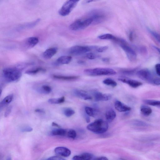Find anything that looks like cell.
I'll return each instance as SVG.
<instances>
[{
  "label": "cell",
  "mask_w": 160,
  "mask_h": 160,
  "mask_svg": "<svg viewBox=\"0 0 160 160\" xmlns=\"http://www.w3.org/2000/svg\"><path fill=\"white\" fill-rule=\"evenodd\" d=\"M87 129L96 134H102L107 131L108 128L107 122L104 120L98 119L89 124Z\"/></svg>",
  "instance_id": "1"
},
{
  "label": "cell",
  "mask_w": 160,
  "mask_h": 160,
  "mask_svg": "<svg viewBox=\"0 0 160 160\" xmlns=\"http://www.w3.org/2000/svg\"><path fill=\"white\" fill-rule=\"evenodd\" d=\"M22 75L21 70L17 67L7 68L2 70V75L8 82H15L18 80Z\"/></svg>",
  "instance_id": "2"
},
{
  "label": "cell",
  "mask_w": 160,
  "mask_h": 160,
  "mask_svg": "<svg viewBox=\"0 0 160 160\" xmlns=\"http://www.w3.org/2000/svg\"><path fill=\"white\" fill-rule=\"evenodd\" d=\"M84 72L86 74L91 76L112 75L117 73L112 68H104L87 69L84 70Z\"/></svg>",
  "instance_id": "3"
},
{
  "label": "cell",
  "mask_w": 160,
  "mask_h": 160,
  "mask_svg": "<svg viewBox=\"0 0 160 160\" xmlns=\"http://www.w3.org/2000/svg\"><path fill=\"white\" fill-rule=\"evenodd\" d=\"M78 2L79 1L77 0L67 1L59 10V14L62 16L68 15L77 6Z\"/></svg>",
  "instance_id": "4"
},
{
  "label": "cell",
  "mask_w": 160,
  "mask_h": 160,
  "mask_svg": "<svg viewBox=\"0 0 160 160\" xmlns=\"http://www.w3.org/2000/svg\"><path fill=\"white\" fill-rule=\"evenodd\" d=\"M91 48L88 46L76 45L69 49V53L72 55H78L86 53L91 50Z\"/></svg>",
  "instance_id": "5"
},
{
  "label": "cell",
  "mask_w": 160,
  "mask_h": 160,
  "mask_svg": "<svg viewBox=\"0 0 160 160\" xmlns=\"http://www.w3.org/2000/svg\"><path fill=\"white\" fill-rule=\"evenodd\" d=\"M137 77L144 81L152 83L154 78L150 71L148 69L144 68L141 69L137 72Z\"/></svg>",
  "instance_id": "6"
},
{
  "label": "cell",
  "mask_w": 160,
  "mask_h": 160,
  "mask_svg": "<svg viewBox=\"0 0 160 160\" xmlns=\"http://www.w3.org/2000/svg\"><path fill=\"white\" fill-rule=\"evenodd\" d=\"M121 48L124 51L128 59L131 61H134L137 58V54L135 51L127 43L120 44Z\"/></svg>",
  "instance_id": "7"
},
{
  "label": "cell",
  "mask_w": 160,
  "mask_h": 160,
  "mask_svg": "<svg viewBox=\"0 0 160 160\" xmlns=\"http://www.w3.org/2000/svg\"><path fill=\"white\" fill-rule=\"evenodd\" d=\"M92 12V14L90 18L92 19L93 22L96 24L103 22L106 18V15L102 11L96 10Z\"/></svg>",
  "instance_id": "8"
},
{
  "label": "cell",
  "mask_w": 160,
  "mask_h": 160,
  "mask_svg": "<svg viewBox=\"0 0 160 160\" xmlns=\"http://www.w3.org/2000/svg\"><path fill=\"white\" fill-rule=\"evenodd\" d=\"M118 80L123 83H126L130 87L136 88L142 85L141 82L136 80L132 79L125 77H121L118 78Z\"/></svg>",
  "instance_id": "9"
},
{
  "label": "cell",
  "mask_w": 160,
  "mask_h": 160,
  "mask_svg": "<svg viewBox=\"0 0 160 160\" xmlns=\"http://www.w3.org/2000/svg\"><path fill=\"white\" fill-rule=\"evenodd\" d=\"M38 38L36 37H30L26 38L23 42V45L26 49L34 47L38 42Z\"/></svg>",
  "instance_id": "10"
},
{
  "label": "cell",
  "mask_w": 160,
  "mask_h": 160,
  "mask_svg": "<svg viewBox=\"0 0 160 160\" xmlns=\"http://www.w3.org/2000/svg\"><path fill=\"white\" fill-rule=\"evenodd\" d=\"M54 151L56 154L65 157H69L71 154V151L69 149L63 147H57Z\"/></svg>",
  "instance_id": "11"
},
{
  "label": "cell",
  "mask_w": 160,
  "mask_h": 160,
  "mask_svg": "<svg viewBox=\"0 0 160 160\" xmlns=\"http://www.w3.org/2000/svg\"><path fill=\"white\" fill-rule=\"evenodd\" d=\"M95 100L97 101H107L110 100L112 98V95L110 94L96 92L94 94Z\"/></svg>",
  "instance_id": "12"
},
{
  "label": "cell",
  "mask_w": 160,
  "mask_h": 160,
  "mask_svg": "<svg viewBox=\"0 0 160 160\" xmlns=\"http://www.w3.org/2000/svg\"><path fill=\"white\" fill-rule=\"evenodd\" d=\"M114 107L117 111L120 112L128 111L131 109L130 107L118 100L115 102Z\"/></svg>",
  "instance_id": "13"
},
{
  "label": "cell",
  "mask_w": 160,
  "mask_h": 160,
  "mask_svg": "<svg viewBox=\"0 0 160 160\" xmlns=\"http://www.w3.org/2000/svg\"><path fill=\"white\" fill-rule=\"evenodd\" d=\"M58 50L57 47H52L46 49L43 53V57L46 59H49L55 54Z\"/></svg>",
  "instance_id": "14"
},
{
  "label": "cell",
  "mask_w": 160,
  "mask_h": 160,
  "mask_svg": "<svg viewBox=\"0 0 160 160\" xmlns=\"http://www.w3.org/2000/svg\"><path fill=\"white\" fill-rule=\"evenodd\" d=\"M74 94L78 97L84 100H91L92 97L86 92L81 90L76 89Z\"/></svg>",
  "instance_id": "15"
},
{
  "label": "cell",
  "mask_w": 160,
  "mask_h": 160,
  "mask_svg": "<svg viewBox=\"0 0 160 160\" xmlns=\"http://www.w3.org/2000/svg\"><path fill=\"white\" fill-rule=\"evenodd\" d=\"M93 158V155L88 152H84L78 155L73 156L72 160H91Z\"/></svg>",
  "instance_id": "16"
},
{
  "label": "cell",
  "mask_w": 160,
  "mask_h": 160,
  "mask_svg": "<svg viewBox=\"0 0 160 160\" xmlns=\"http://www.w3.org/2000/svg\"><path fill=\"white\" fill-rule=\"evenodd\" d=\"M116 113L114 110L112 108L108 109L105 113V117L107 121L109 122H112L115 118Z\"/></svg>",
  "instance_id": "17"
},
{
  "label": "cell",
  "mask_w": 160,
  "mask_h": 160,
  "mask_svg": "<svg viewBox=\"0 0 160 160\" xmlns=\"http://www.w3.org/2000/svg\"><path fill=\"white\" fill-rule=\"evenodd\" d=\"M72 57L69 56H62L58 58L55 63L57 64H67L71 61Z\"/></svg>",
  "instance_id": "18"
},
{
  "label": "cell",
  "mask_w": 160,
  "mask_h": 160,
  "mask_svg": "<svg viewBox=\"0 0 160 160\" xmlns=\"http://www.w3.org/2000/svg\"><path fill=\"white\" fill-rule=\"evenodd\" d=\"M13 97V94H10L5 97L0 102V111L8 105L12 101Z\"/></svg>",
  "instance_id": "19"
},
{
  "label": "cell",
  "mask_w": 160,
  "mask_h": 160,
  "mask_svg": "<svg viewBox=\"0 0 160 160\" xmlns=\"http://www.w3.org/2000/svg\"><path fill=\"white\" fill-rule=\"evenodd\" d=\"M67 130L59 128L52 130L51 134L53 136H58L66 137Z\"/></svg>",
  "instance_id": "20"
},
{
  "label": "cell",
  "mask_w": 160,
  "mask_h": 160,
  "mask_svg": "<svg viewBox=\"0 0 160 160\" xmlns=\"http://www.w3.org/2000/svg\"><path fill=\"white\" fill-rule=\"evenodd\" d=\"M140 111L143 115L148 116L152 113V110L150 107L147 105H142L140 107Z\"/></svg>",
  "instance_id": "21"
},
{
  "label": "cell",
  "mask_w": 160,
  "mask_h": 160,
  "mask_svg": "<svg viewBox=\"0 0 160 160\" xmlns=\"http://www.w3.org/2000/svg\"><path fill=\"white\" fill-rule=\"evenodd\" d=\"M53 77L55 79L67 81L75 80L79 78L78 76H63L55 75H53Z\"/></svg>",
  "instance_id": "22"
},
{
  "label": "cell",
  "mask_w": 160,
  "mask_h": 160,
  "mask_svg": "<svg viewBox=\"0 0 160 160\" xmlns=\"http://www.w3.org/2000/svg\"><path fill=\"white\" fill-rule=\"evenodd\" d=\"M81 21L82 20L80 19L75 20L70 25V29L73 31L80 30Z\"/></svg>",
  "instance_id": "23"
},
{
  "label": "cell",
  "mask_w": 160,
  "mask_h": 160,
  "mask_svg": "<svg viewBox=\"0 0 160 160\" xmlns=\"http://www.w3.org/2000/svg\"><path fill=\"white\" fill-rule=\"evenodd\" d=\"M98 38L102 40H111L117 42L118 38L116 37L112 34L106 33L99 35Z\"/></svg>",
  "instance_id": "24"
},
{
  "label": "cell",
  "mask_w": 160,
  "mask_h": 160,
  "mask_svg": "<svg viewBox=\"0 0 160 160\" xmlns=\"http://www.w3.org/2000/svg\"><path fill=\"white\" fill-rule=\"evenodd\" d=\"M93 22V20L90 18H88L83 20H82L81 30L83 29L88 26Z\"/></svg>",
  "instance_id": "25"
},
{
  "label": "cell",
  "mask_w": 160,
  "mask_h": 160,
  "mask_svg": "<svg viewBox=\"0 0 160 160\" xmlns=\"http://www.w3.org/2000/svg\"><path fill=\"white\" fill-rule=\"evenodd\" d=\"M85 110L86 113L88 116L92 117H95L97 112L96 109L88 107H86Z\"/></svg>",
  "instance_id": "26"
},
{
  "label": "cell",
  "mask_w": 160,
  "mask_h": 160,
  "mask_svg": "<svg viewBox=\"0 0 160 160\" xmlns=\"http://www.w3.org/2000/svg\"><path fill=\"white\" fill-rule=\"evenodd\" d=\"M143 101L144 103L147 104L154 106H159L160 105V102L158 100L144 99L143 100Z\"/></svg>",
  "instance_id": "27"
},
{
  "label": "cell",
  "mask_w": 160,
  "mask_h": 160,
  "mask_svg": "<svg viewBox=\"0 0 160 160\" xmlns=\"http://www.w3.org/2000/svg\"><path fill=\"white\" fill-rule=\"evenodd\" d=\"M137 68H128L122 69L121 71V73L127 75H132L136 72Z\"/></svg>",
  "instance_id": "28"
},
{
  "label": "cell",
  "mask_w": 160,
  "mask_h": 160,
  "mask_svg": "<svg viewBox=\"0 0 160 160\" xmlns=\"http://www.w3.org/2000/svg\"><path fill=\"white\" fill-rule=\"evenodd\" d=\"M103 83L108 86H111L112 87H115L117 85V83L113 79L107 78L104 80L102 81Z\"/></svg>",
  "instance_id": "29"
},
{
  "label": "cell",
  "mask_w": 160,
  "mask_h": 160,
  "mask_svg": "<svg viewBox=\"0 0 160 160\" xmlns=\"http://www.w3.org/2000/svg\"><path fill=\"white\" fill-rule=\"evenodd\" d=\"M65 101V98L62 97L58 99L50 98L48 100V102L51 104H57L63 102Z\"/></svg>",
  "instance_id": "30"
},
{
  "label": "cell",
  "mask_w": 160,
  "mask_h": 160,
  "mask_svg": "<svg viewBox=\"0 0 160 160\" xmlns=\"http://www.w3.org/2000/svg\"><path fill=\"white\" fill-rule=\"evenodd\" d=\"M46 70L42 68H38L34 69L27 71L25 73L28 74H35L40 72H44Z\"/></svg>",
  "instance_id": "31"
},
{
  "label": "cell",
  "mask_w": 160,
  "mask_h": 160,
  "mask_svg": "<svg viewBox=\"0 0 160 160\" xmlns=\"http://www.w3.org/2000/svg\"><path fill=\"white\" fill-rule=\"evenodd\" d=\"M76 132L74 130L72 129L67 130V137L74 139L76 138Z\"/></svg>",
  "instance_id": "32"
},
{
  "label": "cell",
  "mask_w": 160,
  "mask_h": 160,
  "mask_svg": "<svg viewBox=\"0 0 160 160\" xmlns=\"http://www.w3.org/2000/svg\"><path fill=\"white\" fill-rule=\"evenodd\" d=\"M63 112L66 116L69 117L74 115L75 113V112L71 108H67L64 110Z\"/></svg>",
  "instance_id": "33"
},
{
  "label": "cell",
  "mask_w": 160,
  "mask_h": 160,
  "mask_svg": "<svg viewBox=\"0 0 160 160\" xmlns=\"http://www.w3.org/2000/svg\"><path fill=\"white\" fill-rule=\"evenodd\" d=\"M149 32L152 36L156 39V40L158 42L160 41L159 35L157 32L153 31L150 29H148Z\"/></svg>",
  "instance_id": "34"
},
{
  "label": "cell",
  "mask_w": 160,
  "mask_h": 160,
  "mask_svg": "<svg viewBox=\"0 0 160 160\" xmlns=\"http://www.w3.org/2000/svg\"><path fill=\"white\" fill-rule=\"evenodd\" d=\"M33 129L28 126L23 127L21 128V130L22 132H31Z\"/></svg>",
  "instance_id": "35"
},
{
  "label": "cell",
  "mask_w": 160,
  "mask_h": 160,
  "mask_svg": "<svg viewBox=\"0 0 160 160\" xmlns=\"http://www.w3.org/2000/svg\"><path fill=\"white\" fill-rule=\"evenodd\" d=\"M133 122V124L136 125L146 126L147 125L145 122L138 120H134Z\"/></svg>",
  "instance_id": "36"
},
{
  "label": "cell",
  "mask_w": 160,
  "mask_h": 160,
  "mask_svg": "<svg viewBox=\"0 0 160 160\" xmlns=\"http://www.w3.org/2000/svg\"><path fill=\"white\" fill-rule=\"evenodd\" d=\"M42 88L43 90L46 93H49L51 92V88L49 86L43 85L42 86Z\"/></svg>",
  "instance_id": "37"
},
{
  "label": "cell",
  "mask_w": 160,
  "mask_h": 160,
  "mask_svg": "<svg viewBox=\"0 0 160 160\" xmlns=\"http://www.w3.org/2000/svg\"><path fill=\"white\" fill-rule=\"evenodd\" d=\"M86 57L89 59H93L97 58V56L93 53L88 52L86 54Z\"/></svg>",
  "instance_id": "38"
},
{
  "label": "cell",
  "mask_w": 160,
  "mask_h": 160,
  "mask_svg": "<svg viewBox=\"0 0 160 160\" xmlns=\"http://www.w3.org/2000/svg\"><path fill=\"white\" fill-rule=\"evenodd\" d=\"M108 48V47L107 46H101L97 47L96 48L97 52H103L106 50Z\"/></svg>",
  "instance_id": "39"
},
{
  "label": "cell",
  "mask_w": 160,
  "mask_h": 160,
  "mask_svg": "<svg viewBox=\"0 0 160 160\" xmlns=\"http://www.w3.org/2000/svg\"><path fill=\"white\" fill-rule=\"evenodd\" d=\"M140 52L142 54H145L147 52V48L144 46H141L139 48Z\"/></svg>",
  "instance_id": "40"
},
{
  "label": "cell",
  "mask_w": 160,
  "mask_h": 160,
  "mask_svg": "<svg viewBox=\"0 0 160 160\" xmlns=\"http://www.w3.org/2000/svg\"><path fill=\"white\" fill-rule=\"evenodd\" d=\"M46 160H66L63 158L60 157L55 156L51 157Z\"/></svg>",
  "instance_id": "41"
},
{
  "label": "cell",
  "mask_w": 160,
  "mask_h": 160,
  "mask_svg": "<svg viewBox=\"0 0 160 160\" xmlns=\"http://www.w3.org/2000/svg\"><path fill=\"white\" fill-rule=\"evenodd\" d=\"M12 107L11 106H9L8 108L5 112L4 116L5 117H7L10 114Z\"/></svg>",
  "instance_id": "42"
},
{
  "label": "cell",
  "mask_w": 160,
  "mask_h": 160,
  "mask_svg": "<svg viewBox=\"0 0 160 160\" xmlns=\"http://www.w3.org/2000/svg\"><path fill=\"white\" fill-rule=\"evenodd\" d=\"M152 83L156 85H159L160 84V78H154L152 81Z\"/></svg>",
  "instance_id": "43"
},
{
  "label": "cell",
  "mask_w": 160,
  "mask_h": 160,
  "mask_svg": "<svg viewBox=\"0 0 160 160\" xmlns=\"http://www.w3.org/2000/svg\"><path fill=\"white\" fill-rule=\"evenodd\" d=\"M156 72L157 74L159 76L160 75V64L158 63L156 64L155 66Z\"/></svg>",
  "instance_id": "44"
},
{
  "label": "cell",
  "mask_w": 160,
  "mask_h": 160,
  "mask_svg": "<svg viewBox=\"0 0 160 160\" xmlns=\"http://www.w3.org/2000/svg\"><path fill=\"white\" fill-rule=\"evenodd\" d=\"M129 40L131 42H133V32L131 31L129 32L128 36Z\"/></svg>",
  "instance_id": "45"
},
{
  "label": "cell",
  "mask_w": 160,
  "mask_h": 160,
  "mask_svg": "<svg viewBox=\"0 0 160 160\" xmlns=\"http://www.w3.org/2000/svg\"><path fill=\"white\" fill-rule=\"evenodd\" d=\"M35 111L36 112L40 113H44L45 112L44 110L41 109H37L35 110Z\"/></svg>",
  "instance_id": "46"
},
{
  "label": "cell",
  "mask_w": 160,
  "mask_h": 160,
  "mask_svg": "<svg viewBox=\"0 0 160 160\" xmlns=\"http://www.w3.org/2000/svg\"><path fill=\"white\" fill-rule=\"evenodd\" d=\"M94 160H108V158L105 157H101L96 158Z\"/></svg>",
  "instance_id": "47"
},
{
  "label": "cell",
  "mask_w": 160,
  "mask_h": 160,
  "mask_svg": "<svg viewBox=\"0 0 160 160\" xmlns=\"http://www.w3.org/2000/svg\"><path fill=\"white\" fill-rule=\"evenodd\" d=\"M85 119H86V122H87L89 123L90 122V119L89 117V116L88 115V116H87L86 117Z\"/></svg>",
  "instance_id": "48"
},
{
  "label": "cell",
  "mask_w": 160,
  "mask_h": 160,
  "mask_svg": "<svg viewBox=\"0 0 160 160\" xmlns=\"http://www.w3.org/2000/svg\"><path fill=\"white\" fill-rule=\"evenodd\" d=\"M52 125L53 126H55L58 128H59L60 126L57 123L55 122H52Z\"/></svg>",
  "instance_id": "49"
},
{
  "label": "cell",
  "mask_w": 160,
  "mask_h": 160,
  "mask_svg": "<svg viewBox=\"0 0 160 160\" xmlns=\"http://www.w3.org/2000/svg\"><path fill=\"white\" fill-rule=\"evenodd\" d=\"M102 60L104 62H108L109 61V59L107 58H104L102 59Z\"/></svg>",
  "instance_id": "50"
},
{
  "label": "cell",
  "mask_w": 160,
  "mask_h": 160,
  "mask_svg": "<svg viewBox=\"0 0 160 160\" xmlns=\"http://www.w3.org/2000/svg\"><path fill=\"white\" fill-rule=\"evenodd\" d=\"M2 86L0 85V97L2 92Z\"/></svg>",
  "instance_id": "51"
},
{
  "label": "cell",
  "mask_w": 160,
  "mask_h": 160,
  "mask_svg": "<svg viewBox=\"0 0 160 160\" xmlns=\"http://www.w3.org/2000/svg\"><path fill=\"white\" fill-rule=\"evenodd\" d=\"M78 63L79 64H82L84 63V62L82 61L79 60L78 61Z\"/></svg>",
  "instance_id": "52"
},
{
  "label": "cell",
  "mask_w": 160,
  "mask_h": 160,
  "mask_svg": "<svg viewBox=\"0 0 160 160\" xmlns=\"http://www.w3.org/2000/svg\"><path fill=\"white\" fill-rule=\"evenodd\" d=\"M154 48L156 49L157 51H158V52H159V49L157 47L154 46Z\"/></svg>",
  "instance_id": "53"
},
{
  "label": "cell",
  "mask_w": 160,
  "mask_h": 160,
  "mask_svg": "<svg viewBox=\"0 0 160 160\" xmlns=\"http://www.w3.org/2000/svg\"><path fill=\"white\" fill-rule=\"evenodd\" d=\"M7 160H11V158H9Z\"/></svg>",
  "instance_id": "54"
}]
</instances>
